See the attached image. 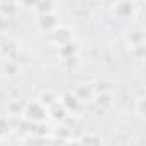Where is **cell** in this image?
<instances>
[{
  "label": "cell",
  "mask_w": 146,
  "mask_h": 146,
  "mask_svg": "<svg viewBox=\"0 0 146 146\" xmlns=\"http://www.w3.org/2000/svg\"><path fill=\"white\" fill-rule=\"evenodd\" d=\"M19 65L17 63H14V61H7L5 63V66H3V72H5V75L7 76H15L17 73H19Z\"/></svg>",
  "instance_id": "7c38bea8"
},
{
  "label": "cell",
  "mask_w": 146,
  "mask_h": 146,
  "mask_svg": "<svg viewBox=\"0 0 146 146\" xmlns=\"http://www.w3.org/2000/svg\"><path fill=\"white\" fill-rule=\"evenodd\" d=\"M24 114H26V117H27L29 121H33V122H42V121L46 119V115H48V109H46L39 100H34V102H31V104L26 106Z\"/></svg>",
  "instance_id": "6da1fadb"
},
{
  "label": "cell",
  "mask_w": 146,
  "mask_h": 146,
  "mask_svg": "<svg viewBox=\"0 0 146 146\" xmlns=\"http://www.w3.org/2000/svg\"><path fill=\"white\" fill-rule=\"evenodd\" d=\"M37 2H39V0H19V3H21L22 7H26V9H36Z\"/></svg>",
  "instance_id": "2e32d148"
},
{
  "label": "cell",
  "mask_w": 146,
  "mask_h": 146,
  "mask_svg": "<svg viewBox=\"0 0 146 146\" xmlns=\"http://www.w3.org/2000/svg\"><path fill=\"white\" fill-rule=\"evenodd\" d=\"M2 3H19V0H0Z\"/></svg>",
  "instance_id": "ac0fdd59"
},
{
  "label": "cell",
  "mask_w": 146,
  "mask_h": 146,
  "mask_svg": "<svg viewBox=\"0 0 146 146\" xmlns=\"http://www.w3.org/2000/svg\"><path fill=\"white\" fill-rule=\"evenodd\" d=\"M129 42L131 46H138L141 42H146V34L145 31H139V29H134L129 33Z\"/></svg>",
  "instance_id": "ba28073f"
},
{
  "label": "cell",
  "mask_w": 146,
  "mask_h": 146,
  "mask_svg": "<svg viewBox=\"0 0 146 146\" xmlns=\"http://www.w3.org/2000/svg\"><path fill=\"white\" fill-rule=\"evenodd\" d=\"M80 146H102V145H100V139L97 136H85L82 139Z\"/></svg>",
  "instance_id": "4fadbf2b"
},
{
  "label": "cell",
  "mask_w": 146,
  "mask_h": 146,
  "mask_svg": "<svg viewBox=\"0 0 146 146\" xmlns=\"http://www.w3.org/2000/svg\"><path fill=\"white\" fill-rule=\"evenodd\" d=\"M17 7H19V3H2L0 5V14L9 19L17 12Z\"/></svg>",
  "instance_id": "8fae6325"
},
{
  "label": "cell",
  "mask_w": 146,
  "mask_h": 146,
  "mask_svg": "<svg viewBox=\"0 0 146 146\" xmlns=\"http://www.w3.org/2000/svg\"><path fill=\"white\" fill-rule=\"evenodd\" d=\"M37 27L41 31H44V33H49V34L54 29H58L60 27V22H58L54 12H51V14H39L37 15Z\"/></svg>",
  "instance_id": "3957f363"
},
{
  "label": "cell",
  "mask_w": 146,
  "mask_h": 146,
  "mask_svg": "<svg viewBox=\"0 0 146 146\" xmlns=\"http://www.w3.org/2000/svg\"><path fill=\"white\" fill-rule=\"evenodd\" d=\"M136 110H138V114H139L141 117H145L146 119V97H143V99L138 100V104H136Z\"/></svg>",
  "instance_id": "9a60e30c"
},
{
  "label": "cell",
  "mask_w": 146,
  "mask_h": 146,
  "mask_svg": "<svg viewBox=\"0 0 146 146\" xmlns=\"http://www.w3.org/2000/svg\"><path fill=\"white\" fill-rule=\"evenodd\" d=\"M5 27H7V17H3V15L0 14V33L5 31Z\"/></svg>",
  "instance_id": "e0dca14e"
},
{
  "label": "cell",
  "mask_w": 146,
  "mask_h": 146,
  "mask_svg": "<svg viewBox=\"0 0 146 146\" xmlns=\"http://www.w3.org/2000/svg\"><path fill=\"white\" fill-rule=\"evenodd\" d=\"M80 99H78V95L76 94H65L63 95V99H61V104H63V107L68 110V114L70 112H76L78 107H80Z\"/></svg>",
  "instance_id": "5b68a950"
},
{
  "label": "cell",
  "mask_w": 146,
  "mask_h": 146,
  "mask_svg": "<svg viewBox=\"0 0 146 146\" xmlns=\"http://www.w3.org/2000/svg\"><path fill=\"white\" fill-rule=\"evenodd\" d=\"M134 14H136V9H134V3H133L131 0H119V2L114 5V15H115L119 21L133 19Z\"/></svg>",
  "instance_id": "7a4b0ae2"
},
{
  "label": "cell",
  "mask_w": 146,
  "mask_h": 146,
  "mask_svg": "<svg viewBox=\"0 0 146 146\" xmlns=\"http://www.w3.org/2000/svg\"><path fill=\"white\" fill-rule=\"evenodd\" d=\"M95 104H97L99 109L109 110L112 107V104H114V97H112L110 92H102V94H99L95 97Z\"/></svg>",
  "instance_id": "8992f818"
},
{
  "label": "cell",
  "mask_w": 146,
  "mask_h": 146,
  "mask_svg": "<svg viewBox=\"0 0 146 146\" xmlns=\"http://www.w3.org/2000/svg\"><path fill=\"white\" fill-rule=\"evenodd\" d=\"M51 41H54V42L61 48V46L72 42V33H70L68 29H65V27H58V29H54V31L51 33Z\"/></svg>",
  "instance_id": "277c9868"
},
{
  "label": "cell",
  "mask_w": 146,
  "mask_h": 146,
  "mask_svg": "<svg viewBox=\"0 0 146 146\" xmlns=\"http://www.w3.org/2000/svg\"><path fill=\"white\" fill-rule=\"evenodd\" d=\"M48 114H49L53 119H56V121H63V119L68 115V110L63 107L61 102H56L54 106H51V107L48 109Z\"/></svg>",
  "instance_id": "52a82bcc"
},
{
  "label": "cell",
  "mask_w": 146,
  "mask_h": 146,
  "mask_svg": "<svg viewBox=\"0 0 146 146\" xmlns=\"http://www.w3.org/2000/svg\"><path fill=\"white\" fill-rule=\"evenodd\" d=\"M133 53H134V56L136 58H146V42H141V44H138V46H133Z\"/></svg>",
  "instance_id": "5bb4252c"
},
{
  "label": "cell",
  "mask_w": 146,
  "mask_h": 146,
  "mask_svg": "<svg viewBox=\"0 0 146 146\" xmlns=\"http://www.w3.org/2000/svg\"><path fill=\"white\" fill-rule=\"evenodd\" d=\"M39 102H41L46 109H49L51 106H54V104L58 102V99H56V95H54L53 92H42L41 97H39Z\"/></svg>",
  "instance_id": "30bf717a"
},
{
  "label": "cell",
  "mask_w": 146,
  "mask_h": 146,
  "mask_svg": "<svg viewBox=\"0 0 146 146\" xmlns=\"http://www.w3.org/2000/svg\"><path fill=\"white\" fill-rule=\"evenodd\" d=\"M37 14H51L54 10V2L53 0H39L36 5Z\"/></svg>",
  "instance_id": "9c48e42d"
}]
</instances>
